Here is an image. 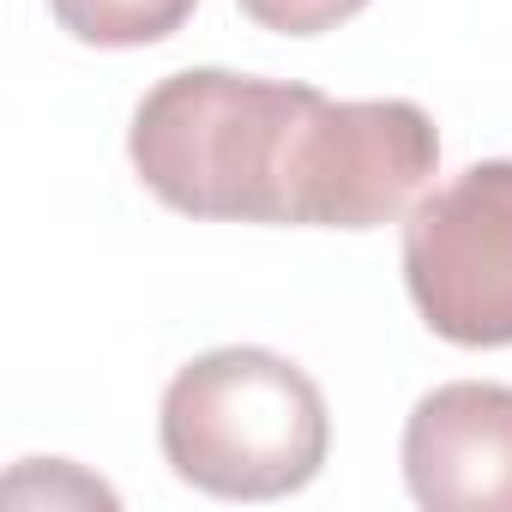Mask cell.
<instances>
[{"instance_id": "cell-1", "label": "cell", "mask_w": 512, "mask_h": 512, "mask_svg": "<svg viewBox=\"0 0 512 512\" xmlns=\"http://www.w3.org/2000/svg\"><path fill=\"white\" fill-rule=\"evenodd\" d=\"M326 91L247 79L223 67L169 73L127 127L139 181L181 217L308 223V181L326 127Z\"/></svg>"}, {"instance_id": "cell-2", "label": "cell", "mask_w": 512, "mask_h": 512, "mask_svg": "<svg viewBox=\"0 0 512 512\" xmlns=\"http://www.w3.org/2000/svg\"><path fill=\"white\" fill-rule=\"evenodd\" d=\"M157 440L169 470L217 500H278L320 476L332 416L290 356L229 344L169 380Z\"/></svg>"}, {"instance_id": "cell-3", "label": "cell", "mask_w": 512, "mask_h": 512, "mask_svg": "<svg viewBox=\"0 0 512 512\" xmlns=\"http://www.w3.org/2000/svg\"><path fill=\"white\" fill-rule=\"evenodd\" d=\"M404 284L434 338L512 344V157L470 163L404 217Z\"/></svg>"}, {"instance_id": "cell-4", "label": "cell", "mask_w": 512, "mask_h": 512, "mask_svg": "<svg viewBox=\"0 0 512 512\" xmlns=\"http://www.w3.org/2000/svg\"><path fill=\"white\" fill-rule=\"evenodd\" d=\"M404 482L428 512H512V386H434L404 422Z\"/></svg>"}, {"instance_id": "cell-5", "label": "cell", "mask_w": 512, "mask_h": 512, "mask_svg": "<svg viewBox=\"0 0 512 512\" xmlns=\"http://www.w3.org/2000/svg\"><path fill=\"white\" fill-rule=\"evenodd\" d=\"M199 0H49L55 25L91 49H145L175 37Z\"/></svg>"}, {"instance_id": "cell-6", "label": "cell", "mask_w": 512, "mask_h": 512, "mask_svg": "<svg viewBox=\"0 0 512 512\" xmlns=\"http://www.w3.org/2000/svg\"><path fill=\"white\" fill-rule=\"evenodd\" d=\"M235 7L260 25V31H278V37H320V31H338L344 19H356L368 0H235Z\"/></svg>"}]
</instances>
